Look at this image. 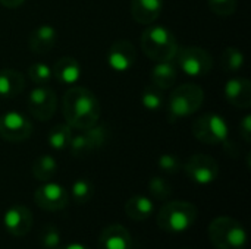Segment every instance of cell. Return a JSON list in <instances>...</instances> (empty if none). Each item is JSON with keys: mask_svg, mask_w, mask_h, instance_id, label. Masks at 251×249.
<instances>
[{"mask_svg": "<svg viewBox=\"0 0 251 249\" xmlns=\"http://www.w3.org/2000/svg\"><path fill=\"white\" fill-rule=\"evenodd\" d=\"M62 113L66 125L72 129L85 131L99 122L100 103L90 90L75 85L63 95Z\"/></svg>", "mask_w": 251, "mask_h": 249, "instance_id": "6da1fadb", "label": "cell"}, {"mask_svg": "<svg viewBox=\"0 0 251 249\" xmlns=\"http://www.w3.org/2000/svg\"><path fill=\"white\" fill-rule=\"evenodd\" d=\"M141 48L154 62L174 60L178 51L175 34L163 25H147L141 34Z\"/></svg>", "mask_w": 251, "mask_h": 249, "instance_id": "7a4b0ae2", "label": "cell"}, {"mask_svg": "<svg viewBox=\"0 0 251 249\" xmlns=\"http://www.w3.org/2000/svg\"><path fill=\"white\" fill-rule=\"evenodd\" d=\"M197 220V208L188 201H169L157 213V226L160 230L172 235L185 233Z\"/></svg>", "mask_w": 251, "mask_h": 249, "instance_id": "3957f363", "label": "cell"}, {"mask_svg": "<svg viewBox=\"0 0 251 249\" xmlns=\"http://www.w3.org/2000/svg\"><path fill=\"white\" fill-rule=\"evenodd\" d=\"M209 239L216 249H246L247 232L234 217L219 216L213 219L207 229Z\"/></svg>", "mask_w": 251, "mask_h": 249, "instance_id": "277c9868", "label": "cell"}, {"mask_svg": "<svg viewBox=\"0 0 251 249\" xmlns=\"http://www.w3.org/2000/svg\"><path fill=\"white\" fill-rule=\"evenodd\" d=\"M204 101L203 90L196 84H182L176 87L168 100V117L171 122L194 114Z\"/></svg>", "mask_w": 251, "mask_h": 249, "instance_id": "5b68a950", "label": "cell"}, {"mask_svg": "<svg viewBox=\"0 0 251 249\" xmlns=\"http://www.w3.org/2000/svg\"><path fill=\"white\" fill-rule=\"evenodd\" d=\"M191 131L196 139L206 145L225 144L229 135V126L226 120L215 113H207L197 117L193 122Z\"/></svg>", "mask_w": 251, "mask_h": 249, "instance_id": "8992f818", "label": "cell"}, {"mask_svg": "<svg viewBox=\"0 0 251 249\" xmlns=\"http://www.w3.org/2000/svg\"><path fill=\"white\" fill-rule=\"evenodd\" d=\"M174 59H176L178 68L190 76H204L213 68L212 54L206 48L197 45L178 47Z\"/></svg>", "mask_w": 251, "mask_h": 249, "instance_id": "52a82bcc", "label": "cell"}, {"mask_svg": "<svg viewBox=\"0 0 251 249\" xmlns=\"http://www.w3.org/2000/svg\"><path fill=\"white\" fill-rule=\"evenodd\" d=\"M26 106L34 119L47 122L53 117L57 109V97L54 90L49 85H37L31 90L26 98Z\"/></svg>", "mask_w": 251, "mask_h": 249, "instance_id": "ba28073f", "label": "cell"}, {"mask_svg": "<svg viewBox=\"0 0 251 249\" xmlns=\"http://www.w3.org/2000/svg\"><path fill=\"white\" fill-rule=\"evenodd\" d=\"M32 134V123L19 112H7L0 116V138L18 144L26 141Z\"/></svg>", "mask_w": 251, "mask_h": 249, "instance_id": "9c48e42d", "label": "cell"}, {"mask_svg": "<svg viewBox=\"0 0 251 249\" xmlns=\"http://www.w3.org/2000/svg\"><path fill=\"white\" fill-rule=\"evenodd\" d=\"M187 176L197 185H210L219 176L218 161L206 154H194L184 166Z\"/></svg>", "mask_w": 251, "mask_h": 249, "instance_id": "30bf717a", "label": "cell"}, {"mask_svg": "<svg viewBox=\"0 0 251 249\" xmlns=\"http://www.w3.org/2000/svg\"><path fill=\"white\" fill-rule=\"evenodd\" d=\"M34 201L44 211H60L68 207L69 194L62 185L47 182L35 191Z\"/></svg>", "mask_w": 251, "mask_h": 249, "instance_id": "8fae6325", "label": "cell"}, {"mask_svg": "<svg viewBox=\"0 0 251 249\" xmlns=\"http://www.w3.org/2000/svg\"><path fill=\"white\" fill-rule=\"evenodd\" d=\"M34 223L32 213L25 205H12L3 214V226L12 236L21 238L31 232Z\"/></svg>", "mask_w": 251, "mask_h": 249, "instance_id": "7c38bea8", "label": "cell"}, {"mask_svg": "<svg viewBox=\"0 0 251 249\" xmlns=\"http://www.w3.org/2000/svg\"><path fill=\"white\" fill-rule=\"evenodd\" d=\"M137 60L135 47L128 40L115 41L107 51V65L118 73L128 72Z\"/></svg>", "mask_w": 251, "mask_h": 249, "instance_id": "4fadbf2b", "label": "cell"}, {"mask_svg": "<svg viewBox=\"0 0 251 249\" xmlns=\"http://www.w3.org/2000/svg\"><path fill=\"white\" fill-rule=\"evenodd\" d=\"M132 238L126 227L121 225H110L104 227L99 236V249H132Z\"/></svg>", "mask_w": 251, "mask_h": 249, "instance_id": "5bb4252c", "label": "cell"}, {"mask_svg": "<svg viewBox=\"0 0 251 249\" xmlns=\"http://www.w3.org/2000/svg\"><path fill=\"white\" fill-rule=\"evenodd\" d=\"M225 97L237 109L246 110L251 106V82L247 78H232L225 84Z\"/></svg>", "mask_w": 251, "mask_h": 249, "instance_id": "9a60e30c", "label": "cell"}, {"mask_svg": "<svg viewBox=\"0 0 251 249\" xmlns=\"http://www.w3.org/2000/svg\"><path fill=\"white\" fill-rule=\"evenodd\" d=\"M56 41H57V32L54 26L49 23H43L37 26L28 38L29 48L35 54H47L54 48Z\"/></svg>", "mask_w": 251, "mask_h": 249, "instance_id": "2e32d148", "label": "cell"}, {"mask_svg": "<svg viewBox=\"0 0 251 249\" xmlns=\"http://www.w3.org/2000/svg\"><path fill=\"white\" fill-rule=\"evenodd\" d=\"M163 0H131V15L141 25H151L162 13Z\"/></svg>", "mask_w": 251, "mask_h": 249, "instance_id": "e0dca14e", "label": "cell"}, {"mask_svg": "<svg viewBox=\"0 0 251 249\" xmlns=\"http://www.w3.org/2000/svg\"><path fill=\"white\" fill-rule=\"evenodd\" d=\"M51 72H53V76L60 84L74 85L78 82V79L81 76V66L76 59H74L71 56H65V57H60L54 63Z\"/></svg>", "mask_w": 251, "mask_h": 249, "instance_id": "ac0fdd59", "label": "cell"}, {"mask_svg": "<svg viewBox=\"0 0 251 249\" xmlns=\"http://www.w3.org/2000/svg\"><path fill=\"white\" fill-rule=\"evenodd\" d=\"M154 213V203L146 195H134L125 203V214L135 222H144Z\"/></svg>", "mask_w": 251, "mask_h": 249, "instance_id": "d6986e66", "label": "cell"}, {"mask_svg": "<svg viewBox=\"0 0 251 249\" xmlns=\"http://www.w3.org/2000/svg\"><path fill=\"white\" fill-rule=\"evenodd\" d=\"M25 88V78L15 69L0 70V98H13Z\"/></svg>", "mask_w": 251, "mask_h": 249, "instance_id": "ffe728a7", "label": "cell"}, {"mask_svg": "<svg viewBox=\"0 0 251 249\" xmlns=\"http://www.w3.org/2000/svg\"><path fill=\"white\" fill-rule=\"evenodd\" d=\"M176 66L171 62H156L154 68L151 69V84L159 87L160 90H169L176 82Z\"/></svg>", "mask_w": 251, "mask_h": 249, "instance_id": "44dd1931", "label": "cell"}, {"mask_svg": "<svg viewBox=\"0 0 251 249\" xmlns=\"http://www.w3.org/2000/svg\"><path fill=\"white\" fill-rule=\"evenodd\" d=\"M31 170H32V175L37 181L49 182L57 172V161L53 156L43 154L34 160Z\"/></svg>", "mask_w": 251, "mask_h": 249, "instance_id": "7402d4cb", "label": "cell"}, {"mask_svg": "<svg viewBox=\"0 0 251 249\" xmlns=\"http://www.w3.org/2000/svg\"><path fill=\"white\" fill-rule=\"evenodd\" d=\"M71 138H72V128L66 123H59V125L53 126L51 131L49 132L47 142L53 150L60 151V150L68 148Z\"/></svg>", "mask_w": 251, "mask_h": 249, "instance_id": "603a6c76", "label": "cell"}, {"mask_svg": "<svg viewBox=\"0 0 251 249\" xmlns=\"http://www.w3.org/2000/svg\"><path fill=\"white\" fill-rule=\"evenodd\" d=\"M244 66V54L237 47H226L221 56V68L226 73H237Z\"/></svg>", "mask_w": 251, "mask_h": 249, "instance_id": "cb8c5ba5", "label": "cell"}, {"mask_svg": "<svg viewBox=\"0 0 251 249\" xmlns=\"http://www.w3.org/2000/svg\"><path fill=\"white\" fill-rule=\"evenodd\" d=\"M141 103L147 110L156 112L163 107L165 97H163V90L156 87L154 84H149L141 94Z\"/></svg>", "mask_w": 251, "mask_h": 249, "instance_id": "d4e9b609", "label": "cell"}, {"mask_svg": "<svg viewBox=\"0 0 251 249\" xmlns=\"http://www.w3.org/2000/svg\"><path fill=\"white\" fill-rule=\"evenodd\" d=\"M93 194H94V186L88 179L81 178V179H76L72 183L71 195H72V198H74V201L76 204H79V205L87 204L93 198Z\"/></svg>", "mask_w": 251, "mask_h": 249, "instance_id": "484cf974", "label": "cell"}, {"mask_svg": "<svg viewBox=\"0 0 251 249\" xmlns=\"http://www.w3.org/2000/svg\"><path fill=\"white\" fill-rule=\"evenodd\" d=\"M40 244L44 249H57L62 245V235L53 225H46L38 235Z\"/></svg>", "mask_w": 251, "mask_h": 249, "instance_id": "4316f807", "label": "cell"}, {"mask_svg": "<svg viewBox=\"0 0 251 249\" xmlns=\"http://www.w3.org/2000/svg\"><path fill=\"white\" fill-rule=\"evenodd\" d=\"M28 76L35 85H47L53 76L51 68L43 62H35L28 68Z\"/></svg>", "mask_w": 251, "mask_h": 249, "instance_id": "83f0119b", "label": "cell"}, {"mask_svg": "<svg viewBox=\"0 0 251 249\" xmlns=\"http://www.w3.org/2000/svg\"><path fill=\"white\" fill-rule=\"evenodd\" d=\"M149 192L157 201H166L172 194V186L169 182L160 176H154L149 182Z\"/></svg>", "mask_w": 251, "mask_h": 249, "instance_id": "f1b7e54d", "label": "cell"}, {"mask_svg": "<svg viewBox=\"0 0 251 249\" xmlns=\"http://www.w3.org/2000/svg\"><path fill=\"white\" fill-rule=\"evenodd\" d=\"M84 134H85L90 145L93 147V150H97V148L103 147L104 142H106V139H107V135H109L106 126L104 125H97V123L94 126L85 129Z\"/></svg>", "mask_w": 251, "mask_h": 249, "instance_id": "f546056e", "label": "cell"}, {"mask_svg": "<svg viewBox=\"0 0 251 249\" xmlns=\"http://www.w3.org/2000/svg\"><path fill=\"white\" fill-rule=\"evenodd\" d=\"M68 148L71 150V154L74 157H85L88 156L90 153H93V147L90 145L85 134H79L76 136H72L71 138V142L68 145Z\"/></svg>", "mask_w": 251, "mask_h": 249, "instance_id": "4dcf8cb0", "label": "cell"}, {"mask_svg": "<svg viewBox=\"0 0 251 249\" xmlns=\"http://www.w3.org/2000/svg\"><path fill=\"white\" fill-rule=\"evenodd\" d=\"M207 4L218 16H231L237 9V0H207Z\"/></svg>", "mask_w": 251, "mask_h": 249, "instance_id": "1f68e13d", "label": "cell"}, {"mask_svg": "<svg viewBox=\"0 0 251 249\" xmlns=\"http://www.w3.org/2000/svg\"><path fill=\"white\" fill-rule=\"evenodd\" d=\"M157 164L163 172L171 173V175H174V173H176V172H179L182 169L181 160L174 154H162L159 157V160H157Z\"/></svg>", "mask_w": 251, "mask_h": 249, "instance_id": "d6a6232c", "label": "cell"}, {"mask_svg": "<svg viewBox=\"0 0 251 249\" xmlns=\"http://www.w3.org/2000/svg\"><path fill=\"white\" fill-rule=\"evenodd\" d=\"M240 135L244 139V142L250 144L251 142V116L247 114L243 117L241 123H240Z\"/></svg>", "mask_w": 251, "mask_h": 249, "instance_id": "836d02e7", "label": "cell"}, {"mask_svg": "<svg viewBox=\"0 0 251 249\" xmlns=\"http://www.w3.org/2000/svg\"><path fill=\"white\" fill-rule=\"evenodd\" d=\"M24 3H25V0H0V4L7 9H16L19 6H22Z\"/></svg>", "mask_w": 251, "mask_h": 249, "instance_id": "e575fe53", "label": "cell"}, {"mask_svg": "<svg viewBox=\"0 0 251 249\" xmlns=\"http://www.w3.org/2000/svg\"><path fill=\"white\" fill-rule=\"evenodd\" d=\"M57 249H90L87 245L79 244V242H72V244H66V245H60Z\"/></svg>", "mask_w": 251, "mask_h": 249, "instance_id": "d590c367", "label": "cell"}, {"mask_svg": "<svg viewBox=\"0 0 251 249\" xmlns=\"http://www.w3.org/2000/svg\"><path fill=\"white\" fill-rule=\"evenodd\" d=\"M185 249H188V248H185Z\"/></svg>", "mask_w": 251, "mask_h": 249, "instance_id": "8d00e7d4", "label": "cell"}]
</instances>
